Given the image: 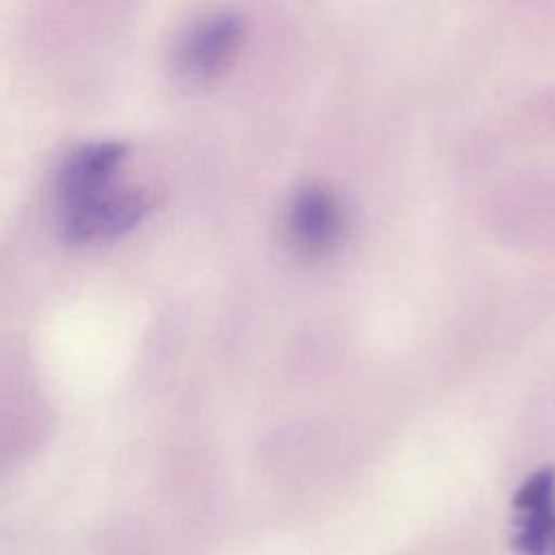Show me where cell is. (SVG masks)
<instances>
[{
  "mask_svg": "<svg viewBox=\"0 0 555 555\" xmlns=\"http://www.w3.org/2000/svg\"><path fill=\"white\" fill-rule=\"evenodd\" d=\"M128 154L121 141H95L76 147L63 160L56 178V195L63 208L74 206L108 186Z\"/></svg>",
  "mask_w": 555,
  "mask_h": 555,
  "instance_id": "cell-4",
  "label": "cell"
},
{
  "mask_svg": "<svg viewBox=\"0 0 555 555\" xmlns=\"http://www.w3.org/2000/svg\"><path fill=\"white\" fill-rule=\"evenodd\" d=\"M152 208L139 189H104L74 206L63 208V238L69 245L113 241L134 230Z\"/></svg>",
  "mask_w": 555,
  "mask_h": 555,
  "instance_id": "cell-1",
  "label": "cell"
},
{
  "mask_svg": "<svg viewBox=\"0 0 555 555\" xmlns=\"http://www.w3.org/2000/svg\"><path fill=\"white\" fill-rule=\"evenodd\" d=\"M245 39V24L234 13L204 17L182 37L178 48V69L195 82L219 78L236 59Z\"/></svg>",
  "mask_w": 555,
  "mask_h": 555,
  "instance_id": "cell-2",
  "label": "cell"
},
{
  "mask_svg": "<svg viewBox=\"0 0 555 555\" xmlns=\"http://www.w3.org/2000/svg\"><path fill=\"white\" fill-rule=\"evenodd\" d=\"M345 208L340 199L323 186L297 191L286 210L288 238L306 256L332 251L345 234Z\"/></svg>",
  "mask_w": 555,
  "mask_h": 555,
  "instance_id": "cell-3",
  "label": "cell"
}]
</instances>
